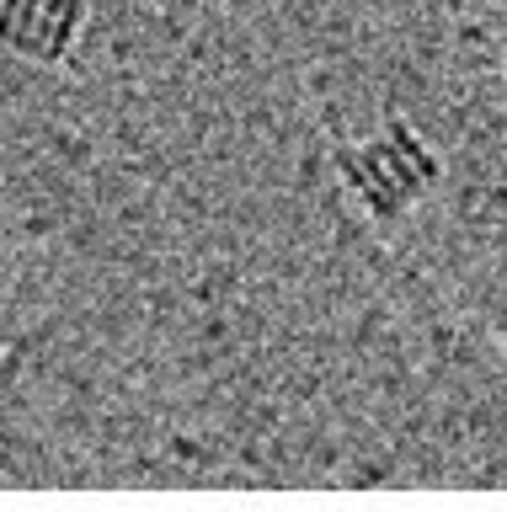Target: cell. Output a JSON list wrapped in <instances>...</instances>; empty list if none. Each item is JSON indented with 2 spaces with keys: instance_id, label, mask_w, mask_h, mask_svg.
<instances>
[{
  "instance_id": "obj_1",
  "label": "cell",
  "mask_w": 507,
  "mask_h": 512,
  "mask_svg": "<svg viewBox=\"0 0 507 512\" xmlns=\"http://www.w3.org/2000/svg\"><path fill=\"white\" fill-rule=\"evenodd\" d=\"M337 176L353 192V203L379 224H395L422 192L438 187L443 160L406 118H390L374 139L342 144L337 150Z\"/></svg>"
},
{
  "instance_id": "obj_2",
  "label": "cell",
  "mask_w": 507,
  "mask_h": 512,
  "mask_svg": "<svg viewBox=\"0 0 507 512\" xmlns=\"http://www.w3.org/2000/svg\"><path fill=\"white\" fill-rule=\"evenodd\" d=\"M86 22V0H0V54L54 70L81 48Z\"/></svg>"
}]
</instances>
